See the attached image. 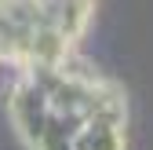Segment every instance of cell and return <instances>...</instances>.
Returning a JSON list of instances; mask_svg holds the SVG:
<instances>
[{"label":"cell","instance_id":"1","mask_svg":"<svg viewBox=\"0 0 153 150\" xmlns=\"http://www.w3.org/2000/svg\"><path fill=\"white\" fill-rule=\"evenodd\" d=\"M73 150H124V128L109 121H88L73 136Z\"/></svg>","mask_w":153,"mask_h":150}]
</instances>
